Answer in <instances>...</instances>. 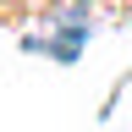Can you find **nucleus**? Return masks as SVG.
I'll return each mask as SVG.
<instances>
[{
	"mask_svg": "<svg viewBox=\"0 0 132 132\" xmlns=\"http://www.w3.org/2000/svg\"><path fill=\"white\" fill-rule=\"evenodd\" d=\"M11 6H22V0H0V11H11Z\"/></svg>",
	"mask_w": 132,
	"mask_h": 132,
	"instance_id": "1",
	"label": "nucleus"
}]
</instances>
